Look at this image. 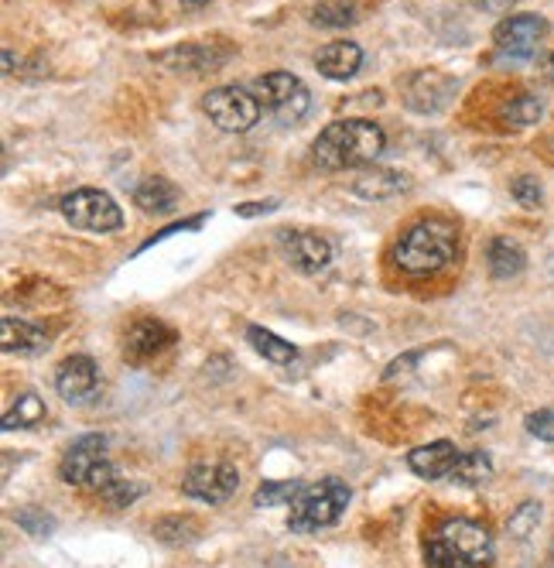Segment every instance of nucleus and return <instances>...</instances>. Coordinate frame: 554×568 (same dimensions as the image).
I'll list each match as a JSON object with an SVG mask.
<instances>
[{"label": "nucleus", "mask_w": 554, "mask_h": 568, "mask_svg": "<svg viewBox=\"0 0 554 568\" xmlns=\"http://www.w3.org/2000/svg\"><path fill=\"white\" fill-rule=\"evenodd\" d=\"M387 138L370 120H336L311 144L315 165L326 172H346V169H367L380 158Z\"/></svg>", "instance_id": "f257e3e1"}, {"label": "nucleus", "mask_w": 554, "mask_h": 568, "mask_svg": "<svg viewBox=\"0 0 554 568\" xmlns=\"http://www.w3.org/2000/svg\"><path fill=\"white\" fill-rule=\"evenodd\" d=\"M493 561V535L480 520L452 517L434 527L424 545L428 568H486Z\"/></svg>", "instance_id": "f03ea898"}, {"label": "nucleus", "mask_w": 554, "mask_h": 568, "mask_svg": "<svg viewBox=\"0 0 554 568\" xmlns=\"http://www.w3.org/2000/svg\"><path fill=\"white\" fill-rule=\"evenodd\" d=\"M455 226L445 220H421L404 230V236L393 247V264L411 277L439 274L455 257Z\"/></svg>", "instance_id": "7ed1b4c3"}, {"label": "nucleus", "mask_w": 554, "mask_h": 568, "mask_svg": "<svg viewBox=\"0 0 554 568\" xmlns=\"http://www.w3.org/2000/svg\"><path fill=\"white\" fill-rule=\"evenodd\" d=\"M352 494L349 486L336 476H326L319 483H311L301 490V497L291 504V517L288 527L298 535H311V531H322V527H332L346 507H349Z\"/></svg>", "instance_id": "20e7f679"}, {"label": "nucleus", "mask_w": 554, "mask_h": 568, "mask_svg": "<svg viewBox=\"0 0 554 568\" xmlns=\"http://www.w3.org/2000/svg\"><path fill=\"white\" fill-rule=\"evenodd\" d=\"M59 476L69 486H86V490L103 494L121 473L113 469V463L106 456V438L103 435H83L65 449V456L59 463Z\"/></svg>", "instance_id": "39448f33"}, {"label": "nucleus", "mask_w": 554, "mask_h": 568, "mask_svg": "<svg viewBox=\"0 0 554 568\" xmlns=\"http://www.w3.org/2000/svg\"><path fill=\"white\" fill-rule=\"evenodd\" d=\"M254 97L260 100V106L277 120V124H298L305 120V113L311 110V93L291 72H267L254 83Z\"/></svg>", "instance_id": "423d86ee"}, {"label": "nucleus", "mask_w": 554, "mask_h": 568, "mask_svg": "<svg viewBox=\"0 0 554 568\" xmlns=\"http://www.w3.org/2000/svg\"><path fill=\"white\" fill-rule=\"evenodd\" d=\"M62 216L86 233H113L124 226V213L113 202V195L100 189H75L62 199Z\"/></svg>", "instance_id": "0eeeda50"}, {"label": "nucleus", "mask_w": 554, "mask_h": 568, "mask_svg": "<svg viewBox=\"0 0 554 568\" xmlns=\"http://www.w3.org/2000/svg\"><path fill=\"white\" fill-rule=\"evenodd\" d=\"M203 110L213 124L226 134H247L260 120V100L247 93L244 87H216L206 93Z\"/></svg>", "instance_id": "6e6552de"}, {"label": "nucleus", "mask_w": 554, "mask_h": 568, "mask_svg": "<svg viewBox=\"0 0 554 568\" xmlns=\"http://www.w3.org/2000/svg\"><path fill=\"white\" fill-rule=\"evenodd\" d=\"M547 34V21L537 18V14H510L496 24L493 31V45H496V55L510 65L517 62H527L537 55L541 42Z\"/></svg>", "instance_id": "1a4fd4ad"}, {"label": "nucleus", "mask_w": 554, "mask_h": 568, "mask_svg": "<svg viewBox=\"0 0 554 568\" xmlns=\"http://www.w3.org/2000/svg\"><path fill=\"white\" fill-rule=\"evenodd\" d=\"M236 486H240V469L226 459H206L185 469L182 476V494L203 504H226Z\"/></svg>", "instance_id": "9d476101"}, {"label": "nucleus", "mask_w": 554, "mask_h": 568, "mask_svg": "<svg viewBox=\"0 0 554 568\" xmlns=\"http://www.w3.org/2000/svg\"><path fill=\"white\" fill-rule=\"evenodd\" d=\"M277 247H281L285 261L301 274H319L332 261V243L311 230H277Z\"/></svg>", "instance_id": "9b49d317"}, {"label": "nucleus", "mask_w": 554, "mask_h": 568, "mask_svg": "<svg viewBox=\"0 0 554 568\" xmlns=\"http://www.w3.org/2000/svg\"><path fill=\"white\" fill-rule=\"evenodd\" d=\"M55 390L62 394L65 404H90L100 390V367L90 359V356H69L62 359V367L55 374Z\"/></svg>", "instance_id": "f8f14e48"}, {"label": "nucleus", "mask_w": 554, "mask_h": 568, "mask_svg": "<svg viewBox=\"0 0 554 568\" xmlns=\"http://www.w3.org/2000/svg\"><path fill=\"white\" fill-rule=\"evenodd\" d=\"M449 93H452V79H445L442 72L428 69V72H418V75L408 79V93H404V100H408V106L418 110V113H434V110H442V106H445Z\"/></svg>", "instance_id": "ddd939ff"}, {"label": "nucleus", "mask_w": 554, "mask_h": 568, "mask_svg": "<svg viewBox=\"0 0 554 568\" xmlns=\"http://www.w3.org/2000/svg\"><path fill=\"white\" fill-rule=\"evenodd\" d=\"M175 343V333L165 326V322H157V318H137L134 326L127 329L124 336V353L131 359H151L157 356L165 346Z\"/></svg>", "instance_id": "4468645a"}, {"label": "nucleus", "mask_w": 554, "mask_h": 568, "mask_svg": "<svg viewBox=\"0 0 554 568\" xmlns=\"http://www.w3.org/2000/svg\"><path fill=\"white\" fill-rule=\"evenodd\" d=\"M360 65H363V49L356 42H346V38L342 42H329L315 52V69H319L326 79H336V83L352 79L360 72Z\"/></svg>", "instance_id": "2eb2a0df"}, {"label": "nucleus", "mask_w": 554, "mask_h": 568, "mask_svg": "<svg viewBox=\"0 0 554 568\" xmlns=\"http://www.w3.org/2000/svg\"><path fill=\"white\" fill-rule=\"evenodd\" d=\"M459 453H455V445L452 442H428L421 445V449H411L408 456V466L411 473H418L421 479H445L455 466Z\"/></svg>", "instance_id": "dca6fc26"}, {"label": "nucleus", "mask_w": 554, "mask_h": 568, "mask_svg": "<svg viewBox=\"0 0 554 568\" xmlns=\"http://www.w3.org/2000/svg\"><path fill=\"white\" fill-rule=\"evenodd\" d=\"M0 346H4V353L34 356V353L49 349V333L31 326V322H24V318L4 315V322H0Z\"/></svg>", "instance_id": "f3484780"}, {"label": "nucleus", "mask_w": 554, "mask_h": 568, "mask_svg": "<svg viewBox=\"0 0 554 568\" xmlns=\"http://www.w3.org/2000/svg\"><path fill=\"white\" fill-rule=\"evenodd\" d=\"M411 189V179L404 172H393V169H363L360 175H356L352 182V192L363 195L370 202H380V199H393Z\"/></svg>", "instance_id": "a211bd4d"}, {"label": "nucleus", "mask_w": 554, "mask_h": 568, "mask_svg": "<svg viewBox=\"0 0 554 568\" xmlns=\"http://www.w3.org/2000/svg\"><path fill=\"white\" fill-rule=\"evenodd\" d=\"M134 202L144 210V213H154V216H165L178 206V189L165 179V175H151L137 185L134 192Z\"/></svg>", "instance_id": "6ab92c4d"}, {"label": "nucleus", "mask_w": 554, "mask_h": 568, "mask_svg": "<svg viewBox=\"0 0 554 568\" xmlns=\"http://www.w3.org/2000/svg\"><path fill=\"white\" fill-rule=\"evenodd\" d=\"M486 264H490V274L496 281H510V277H517L527 267V257H524V247H517L513 240L496 236L490 243V251H486Z\"/></svg>", "instance_id": "aec40b11"}, {"label": "nucleus", "mask_w": 554, "mask_h": 568, "mask_svg": "<svg viewBox=\"0 0 554 568\" xmlns=\"http://www.w3.org/2000/svg\"><path fill=\"white\" fill-rule=\"evenodd\" d=\"M45 415H49L45 400L38 397L34 390H24V394H18V400L11 404L8 415H4V432H14V428H34V425H42V422H45Z\"/></svg>", "instance_id": "412c9836"}, {"label": "nucleus", "mask_w": 554, "mask_h": 568, "mask_svg": "<svg viewBox=\"0 0 554 568\" xmlns=\"http://www.w3.org/2000/svg\"><path fill=\"white\" fill-rule=\"evenodd\" d=\"M247 339H250V346H254L264 359L274 363V367H291V363L298 359V349H295L288 339L274 336V333H267V329H260V326H250V329H247Z\"/></svg>", "instance_id": "4be33fe9"}, {"label": "nucleus", "mask_w": 554, "mask_h": 568, "mask_svg": "<svg viewBox=\"0 0 554 568\" xmlns=\"http://www.w3.org/2000/svg\"><path fill=\"white\" fill-rule=\"evenodd\" d=\"M493 476V459L486 453H459L449 479L459 486H483Z\"/></svg>", "instance_id": "5701e85b"}, {"label": "nucleus", "mask_w": 554, "mask_h": 568, "mask_svg": "<svg viewBox=\"0 0 554 568\" xmlns=\"http://www.w3.org/2000/svg\"><path fill=\"white\" fill-rule=\"evenodd\" d=\"M311 21L319 28H349L360 21V8H356L352 0H322V4L311 11Z\"/></svg>", "instance_id": "b1692460"}, {"label": "nucleus", "mask_w": 554, "mask_h": 568, "mask_svg": "<svg viewBox=\"0 0 554 568\" xmlns=\"http://www.w3.org/2000/svg\"><path fill=\"white\" fill-rule=\"evenodd\" d=\"M305 490L301 479H281V483H260L257 494H254V504L257 507H277V504H295Z\"/></svg>", "instance_id": "393cba45"}, {"label": "nucleus", "mask_w": 554, "mask_h": 568, "mask_svg": "<svg viewBox=\"0 0 554 568\" xmlns=\"http://www.w3.org/2000/svg\"><path fill=\"white\" fill-rule=\"evenodd\" d=\"M541 100L537 97H531V93H521V97H513L506 106H503V120L506 124H513V128H531V124H537L541 120Z\"/></svg>", "instance_id": "a878e982"}, {"label": "nucleus", "mask_w": 554, "mask_h": 568, "mask_svg": "<svg viewBox=\"0 0 554 568\" xmlns=\"http://www.w3.org/2000/svg\"><path fill=\"white\" fill-rule=\"evenodd\" d=\"M537 524H541V504L527 500V504H521L517 510L510 514L506 531H510L513 538H527L531 531H537Z\"/></svg>", "instance_id": "bb28decb"}, {"label": "nucleus", "mask_w": 554, "mask_h": 568, "mask_svg": "<svg viewBox=\"0 0 554 568\" xmlns=\"http://www.w3.org/2000/svg\"><path fill=\"white\" fill-rule=\"evenodd\" d=\"M141 494H144V486H141V483H131V479H124V476H116L100 497H103L106 504H113V507H131Z\"/></svg>", "instance_id": "cd10ccee"}, {"label": "nucleus", "mask_w": 554, "mask_h": 568, "mask_svg": "<svg viewBox=\"0 0 554 568\" xmlns=\"http://www.w3.org/2000/svg\"><path fill=\"white\" fill-rule=\"evenodd\" d=\"M510 192H513V199H517L524 210H537L541 199H544V189H541L537 175H517V179L510 182Z\"/></svg>", "instance_id": "c85d7f7f"}, {"label": "nucleus", "mask_w": 554, "mask_h": 568, "mask_svg": "<svg viewBox=\"0 0 554 568\" xmlns=\"http://www.w3.org/2000/svg\"><path fill=\"white\" fill-rule=\"evenodd\" d=\"M14 520L24 527V531H31V535H52L55 531V520H52V514H45L42 507H21L18 514H14Z\"/></svg>", "instance_id": "c756f323"}, {"label": "nucleus", "mask_w": 554, "mask_h": 568, "mask_svg": "<svg viewBox=\"0 0 554 568\" xmlns=\"http://www.w3.org/2000/svg\"><path fill=\"white\" fill-rule=\"evenodd\" d=\"M527 432H531L534 438H541V442H551V445H554V412H551V408H544V412L527 415Z\"/></svg>", "instance_id": "7c9ffc66"}, {"label": "nucleus", "mask_w": 554, "mask_h": 568, "mask_svg": "<svg viewBox=\"0 0 554 568\" xmlns=\"http://www.w3.org/2000/svg\"><path fill=\"white\" fill-rule=\"evenodd\" d=\"M281 202L277 199H264V202H254V206H236V216H244V220H254V216H264V213H274Z\"/></svg>", "instance_id": "2f4dec72"}, {"label": "nucleus", "mask_w": 554, "mask_h": 568, "mask_svg": "<svg viewBox=\"0 0 554 568\" xmlns=\"http://www.w3.org/2000/svg\"><path fill=\"white\" fill-rule=\"evenodd\" d=\"M476 4H480L483 11H496V14H500V11H510L513 4H517V0H476Z\"/></svg>", "instance_id": "473e14b6"}, {"label": "nucleus", "mask_w": 554, "mask_h": 568, "mask_svg": "<svg viewBox=\"0 0 554 568\" xmlns=\"http://www.w3.org/2000/svg\"><path fill=\"white\" fill-rule=\"evenodd\" d=\"M206 4H209V0H182V8H185V11H203Z\"/></svg>", "instance_id": "72a5a7b5"}, {"label": "nucleus", "mask_w": 554, "mask_h": 568, "mask_svg": "<svg viewBox=\"0 0 554 568\" xmlns=\"http://www.w3.org/2000/svg\"><path fill=\"white\" fill-rule=\"evenodd\" d=\"M544 72H547V79H551V87H554V55L547 59V65H544Z\"/></svg>", "instance_id": "f704fd0d"}, {"label": "nucleus", "mask_w": 554, "mask_h": 568, "mask_svg": "<svg viewBox=\"0 0 554 568\" xmlns=\"http://www.w3.org/2000/svg\"><path fill=\"white\" fill-rule=\"evenodd\" d=\"M551 558H554V551H551Z\"/></svg>", "instance_id": "c9c22d12"}]
</instances>
